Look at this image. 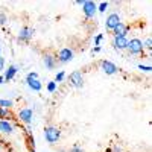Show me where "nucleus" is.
Wrapping results in <instances>:
<instances>
[{"label": "nucleus", "mask_w": 152, "mask_h": 152, "mask_svg": "<svg viewBox=\"0 0 152 152\" xmlns=\"http://www.w3.org/2000/svg\"><path fill=\"white\" fill-rule=\"evenodd\" d=\"M44 140L49 143V145H56L59 142L61 138V129L58 128V126H53V125H49L44 128Z\"/></svg>", "instance_id": "nucleus-1"}, {"label": "nucleus", "mask_w": 152, "mask_h": 152, "mask_svg": "<svg viewBox=\"0 0 152 152\" xmlns=\"http://www.w3.org/2000/svg\"><path fill=\"white\" fill-rule=\"evenodd\" d=\"M126 50H128V53L132 55V56L143 55V52H145V49H143V40H140L138 37H134V38H131V40H128Z\"/></svg>", "instance_id": "nucleus-2"}, {"label": "nucleus", "mask_w": 152, "mask_h": 152, "mask_svg": "<svg viewBox=\"0 0 152 152\" xmlns=\"http://www.w3.org/2000/svg\"><path fill=\"white\" fill-rule=\"evenodd\" d=\"M55 56H56L58 64L66 66V64H69V62L73 61V58H75V52H73V49H72V47H62V49L58 50V53H56Z\"/></svg>", "instance_id": "nucleus-3"}, {"label": "nucleus", "mask_w": 152, "mask_h": 152, "mask_svg": "<svg viewBox=\"0 0 152 152\" xmlns=\"http://www.w3.org/2000/svg\"><path fill=\"white\" fill-rule=\"evenodd\" d=\"M69 81H70V85L76 90H81L84 88V84H85V79H84V73L81 70H73L70 75H69Z\"/></svg>", "instance_id": "nucleus-4"}, {"label": "nucleus", "mask_w": 152, "mask_h": 152, "mask_svg": "<svg viewBox=\"0 0 152 152\" xmlns=\"http://www.w3.org/2000/svg\"><path fill=\"white\" fill-rule=\"evenodd\" d=\"M17 120L23 125H31L34 122V110L29 108V107L20 108L18 113H17Z\"/></svg>", "instance_id": "nucleus-5"}, {"label": "nucleus", "mask_w": 152, "mask_h": 152, "mask_svg": "<svg viewBox=\"0 0 152 152\" xmlns=\"http://www.w3.org/2000/svg\"><path fill=\"white\" fill-rule=\"evenodd\" d=\"M120 23H122V17H120L119 12H117V11L110 12V14L107 15V18H105V29H107L108 32H113V29L117 28Z\"/></svg>", "instance_id": "nucleus-6"}, {"label": "nucleus", "mask_w": 152, "mask_h": 152, "mask_svg": "<svg viewBox=\"0 0 152 152\" xmlns=\"http://www.w3.org/2000/svg\"><path fill=\"white\" fill-rule=\"evenodd\" d=\"M82 14L85 18H94V15L97 14V3L93 0H85L82 5Z\"/></svg>", "instance_id": "nucleus-7"}, {"label": "nucleus", "mask_w": 152, "mask_h": 152, "mask_svg": "<svg viewBox=\"0 0 152 152\" xmlns=\"http://www.w3.org/2000/svg\"><path fill=\"white\" fill-rule=\"evenodd\" d=\"M35 35V29L31 26H23L17 34V41L18 43H29Z\"/></svg>", "instance_id": "nucleus-8"}, {"label": "nucleus", "mask_w": 152, "mask_h": 152, "mask_svg": "<svg viewBox=\"0 0 152 152\" xmlns=\"http://www.w3.org/2000/svg\"><path fill=\"white\" fill-rule=\"evenodd\" d=\"M99 67H100V70H102L107 76H114V75L119 73V67L114 64L113 61H110V59H102L99 62Z\"/></svg>", "instance_id": "nucleus-9"}, {"label": "nucleus", "mask_w": 152, "mask_h": 152, "mask_svg": "<svg viewBox=\"0 0 152 152\" xmlns=\"http://www.w3.org/2000/svg\"><path fill=\"white\" fill-rule=\"evenodd\" d=\"M128 40H129L128 37H113L111 38V46L117 53H120V52H123V50H126Z\"/></svg>", "instance_id": "nucleus-10"}, {"label": "nucleus", "mask_w": 152, "mask_h": 152, "mask_svg": "<svg viewBox=\"0 0 152 152\" xmlns=\"http://www.w3.org/2000/svg\"><path fill=\"white\" fill-rule=\"evenodd\" d=\"M0 134H3L6 137H11L15 134V123L12 120H0Z\"/></svg>", "instance_id": "nucleus-11"}, {"label": "nucleus", "mask_w": 152, "mask_h": 152, "mask_svg": "<svg viewBox=\"0 0 152 152\" xmlns=\"http://www.w3.org/2000/svg\"><path fill=\"white\" fill-rule=\"evenodd\" d=\"M43 66L46 67V70H55L58 66V61L56 56L52 52H46L43 53Z\"/></svg>", "instance_id": "nucleus-12"}, {"label": "nucleus", "mask_w": 152, "mask_h": 152, "mask_svg": "<svg viewBox=\"0 0 152 152\" xmlns=\"http://www.w3.org/2000/svg\"><path fill=\"white\" fill-rule=\"evenodd\" d=\"M17 73H18V66H15V64H11V66H8L6 69H5V72L2 73L3 75V78H5V82H9V81H12L17 76Z\"/></svg>", "instance_id": "nucleus-13"}, {"label": "nucleus", "mask_w": 152, "mask_h": 152, "mask_svg": "<svg viewBox=\"0 0 152 152\" xmlns=\"http://www.w3.org/2000/svg\"><path fill=\"white\" fill-rule=\"evenodd\" d=\"M24 84H26V87L29 88L31 91L40 93L43 90V82L40 81V78L38 79H24Z\"/></svg>", "instance_id": "nucleus-14"}, {"label": "nucleus", "mask_w": 152, "mask_h": 152, "mask_svg": "<svg viewBox=\"0 0 152 152\" xmlns=\"http://www.w3.org/2000/svg\"><path fill=\"white\" fill-rule=\"evenodd\" d=\"M128 34H129V24H126L123 21L119 24L117 28H114L113 32H111L113 37H128Z\"/></svg>", "instance_id": "nucleus-15"}, {"label": "nucleus", "mask_w": 152, "mask_h": 152, "mask_svg": "<svg viewBox=\"0 0 152 152\" xmlns=\"http://www.w3.org/2000/svg\"><path fill=\"white\" fill-rule=\"evenodd\" d=\"M12 107H14V100H11V99H0V108L11 110Z\"/></svg>", "instance_id": "nucleus-16"}, {"label": "nucleus", "mask_w": 152, "mask_h": 152, "mask_svg": "<svg viewBox=\"0 0 152 152\" xmlns=\"http://www.w3.org/2000/svg\"><path fill=\"white\" fill-rule=\"evenodd\" d=\"M66 78H67V73H66L64 70H59V72L55 75V79H53V81H55L56 84H59V82H64Z\"/></svg>", "instance_id": "nucleus-17"}, {"label": "nucleus", "mask_w": 152, "mask_h": 152, "mask_svg": "<svg viewBox=\"0 0 152 152\" xmlns=\"http://www.w3.org/2000/svg\"><path fill=\"white\" fill-rule=\"evenodd\" d=\"M143 49L148 50V53H151V50H152V38H151V35H148V37L145 38V41H143Z\"/></svg>", "instance_id": "nucleus-18"}, {"label": "nucleus", "mask_w": 152, "mask_h": 152, "mask_svg": "<svg viewBox=\"0 0 152 152\" xmlns=\"http://www.w3.org/2000/svg\"><path fill=\"white\" fill-rule=\"evenodd\" d=\"M108 8H110V3H108V2H100V3H97V12H100V14H105V12L108 11Z\"/></svg>", "instance_id": "nucleus-19"}, {"label": "nucleus", "mask_w": 152, "mask_h": 152, "mask_svg": "<svg viewBox=\"0 0 152 152\" xmlns=\"http://www.w3.org/2000/svg\"><path fill=\"white\" fill-rule=\"evenodd\" d=\"M56 88H58V84H56L55 81H49V82L46 84V90H47L49 93H55Z\"/></svg>", "instance_id": "nucleus-20"}, {"label": "nucleus", "mask_w": 152, "mask_h": 152, "mask_svg": "<svg viewBox=\"0 0 152 152\" xmlns=\"http://www.w3.org/2000/svg\"><path fill=\"white\" fill-rule=\"evenodd\" d=\"M137 69L140 70V72H145V73H151L152 72V67H151V64H137Z\"/></svg>", "instance_id": "nucleus-21"}, {"label": "nucleus", "mask_w": 152, "mask_h": 152, "mask_svg": "<svg viewBox=\"0 0 152 152\" xmlns=\"http://www.w3.org/2000/svg\"><path fill=\"white\" fill-rule=\"evenodd\" d=\"M11 117V111L6 110V108H0V120H5V119H9Z\"/></svg>", "instance_id": "nucleus-22"}, {"label": "nucleus", "mask_w": 152, "mask_h": 152, "mask_svg": "<svg viewBox=\"0 0 152 152\" xmlns=\"http://www.w3.org/2000/svg\"><path fill=\"white\" fill-rule=\"evenodd\" d=\"M6 23H8V15L5 12H0V28L6 26Z\"/></svg>", "instance_id": "nucleus-23"}, {"label": "nucleus", "mask_w": 152, "mask_h": 152, "mask_svg": "<svg viewBox=\"0 0 152 152\" xmlns=\"http://www.w3.org/2000/svg\"><path fill=\"white\" fill-rule=\"evenodd\" d=\"M5 69H6V59L3 55H0V73H3Z\"/></svg>", "instance_id": "nucleus-24"}, {"label": "nucleus", "mask_w": 152, "mask_h": 152, "mask_svg": "<svg viewBox=\"0 0 152 152\" xmlns=\"http://www.w3.org/2000/svg\"><path fill=\"white\" fill-rule=\"evenodd\" d=\"M69 152H85V151H84V148H82L81 145H73V146L69 149Z\"/></svg>", "instance_id": "nucleus-25"}, {"label": "nucleus", "mask_w": 152, "mask_h": 152, "mask_svg": "<svg viewBox=\"0 0 152 152\" xmlns=\"http://www.w3.org/2000/svg\"><path fill=\"white\" fill-rule=\"evenodd\" d=\"M102 40H104V34H97V35L94 37V46H100Z\"/></svg>", "instance_id": "nucleus-26"}, {"label": "nucleus", "mask_w": 152, "mask_h": 152, "mask_svg": "<svg viewBox=\"0 0 152 152\" xmlns=\"http://www.w3.org/2000/svg\"><path fill=\"white\" fill-rule=\"evenodd\" d=\"M28 145H29L31 149H35V138H34V135H28Z\"/></svg>", "instance_id": "nucleus-27"}, {"label": "nucleus", "mask_w": 152, "mask_h": 152, "mask_svg": "<svg viewBox=\"0 0 152 152\" xmlns=\"http://www.w3.org/2000/svg\"><path fill=\"white\" fill-rule=\"evenodd\" d=\"M24 79H38V73L37 72H29Z\"/></svg>", "instance_id": "nucleus-28"}, {"label": "nucleus", "mask_w": 152, "mask_h": 152, "mask_svg": "<svg viewBox=\"0 0 152 152\" xmlns=\"http://www.w3.org/2000/svg\"><path fill=\"white\" fill-rule=\"evenodd\" d=\"M99 52H102V47H100V46H94L93 49H91V55L94 56L96 53H99Z\"/></svg>", "instance_id": "nucleus-29"}, {"label": "nucleus", "mask_w": 152, "mask_h": 152, "mask_svg": "<svg viewBox=\"0 0 152 152\" xmlns=\"http://www.w3.org/2000/svg\"><path fill=\"white\" fill-rule=\"evenodd\" d=\"M24 134H26V135H32V128H31V125H24Z\"/></svg>", "instance_id": "nucleus-30"}, {"label": "nucleus", "mask_w": 152, "mask_h": 152, "mask_svg": "<svg viewBox=\"0 0 152 152\" xmlns=\"http://www.w3.org/2000/svg\"><path fill=\"white\" fill-rule=\"evenodd\" d=\"M111 152H123V149H122L119 145H114V146L111 148Z\"/></svg>", "instance_id": "nucleus-31"}, {"label": "nucleus", "mask_w": 152, "mask_h": 152, "mask_svg": "<svg viewBox=\"0 0 152 152\" xmlns=\"http://www.w3.org/2000/svg\"><path fill=\"white\" fill-rule=\"evenodd\" d=\"M85 0H75V5H78V6H82L84 5Z\"/></svg>", "instance_id": "nucleus-32"}, {"label": "nucleus", "mask_w": 152, "mask_h": 152, "mask_svg": "<svg viewBox=\"0 0 152 152\" xmlns=\"http://www.w3.org/2000/svg\"><path fill=\"white\" fill-rule=\"evenodd\" d=\"M5 84V78H3V75H0V85Z\"/></svg>", "instance_id": "nucleus-33"}, {"label": "nucleus", "mask_w": 152, "mask_h": 152, "mask_svg": "<svg viewBox=\"0 0 152 152\" xmlns=\"http://www.w3.org/2000/svg\"><path fill=\"white\" fill-rule=\"evenodd\" d=\"M0 152H5L3 151V145H0Z\"/></svg>", "instance_id": "nucleus-34"}, {"label": "nucleus", "mask_w": 152, "mask_h": 152, "mask_svg": "<svg viewBox=\"0 0 152 152\" xmlns=\"http://www.w3.org/2000/svg\"><path fill=\"white\" fill-rule=\"evenodd\" d=\"M31 152H37V149H31Z\"/></svg>", "instance_id": "nucleus-35"}, {"label": "nucleus", "mask_w": 152, "mask_h": 152, "mask_svg": "<svg viewBox=\"0 0 152 152\" xmlns=\"http://www.w3.org/2000/svg\"><path fill=\"white\" fill-rule=\"evenodd\" d=\"M0 55H2V47H0Z\"/></svg>", "instance_id": "nucleus-36"}]
</instances>
